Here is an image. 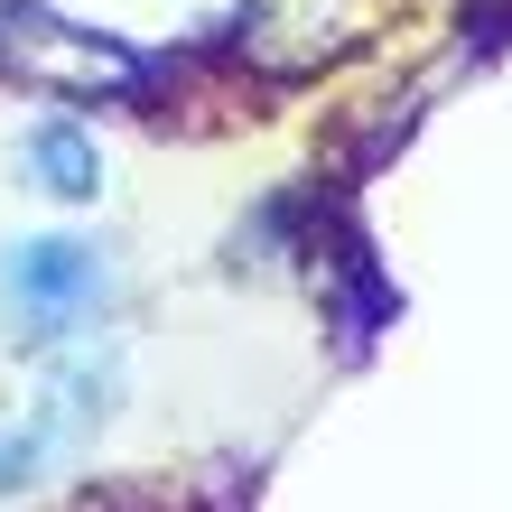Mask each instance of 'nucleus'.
<instances>
[{
  "instance_id": "obj_1",
  "label": "nucleus",
  "mask_w": 512,
  "mask_h": 512,
  "mask_svg": "<svg viewBox=\"0 0 512 512\" xmlns=\"http://www.w3.org/2000/svg\"><path fill=\"white\" fill-rule=\"evenodd\" d=\"M0 298H10V317H19L28 345H56V336H75V326H94L112 308V252L75 243V233L10 243L0 252Z\"/></svg>"
},
{
  "instance_id": "obj_2",
  "label": "nucleus",
  "mask_w": 512,
  "mask_h": 512,
  "mask_svg": "<svg viewBox=\"0 0 512 512\" xmlns=\"http://www.w3.org/2000/svg\"><path fill=\"white\" fill-rule=\"evenodd\" d=\"M0 75H19L28 94H122L140 66L94 28H66L38 0H0Z\"/></svg>"
},
{
  "instance_id": "obj_3",
  "label": "nucleus",
  "mask_w": 512,
  "mask_h": 512,
  "mask_svg": "<svg viewBox=\"0 0 512 512\" xmlns=\"http://www.w3.org/2000/svg\"><path fill=\"white\" fill-rule=\"evenodd\" d=\"M112 391H122V364H112V354H103V364H66V373H56V382H47V401L28 410L10 438H0V494L38 485L56 457H75V447L103 429Z\"/></svg>"
},
{
  "instance_id": "obj_4",
  "label": "nucleus",
  "mask_w": 512,
  "mask_h": 512,
  "mask_svg": "<svg viewBox=\"0 0 512 512\" xmlns=\"http://www.w3.org/2000/svg\"><path fill=\"white\" fill-rule=\"evenodd\" d=\"M28 177H38L47 196L84 205V196L103 187V159H94V140H84L75 122H38V131H28Z\"/></svg>"
}]
</instances>
